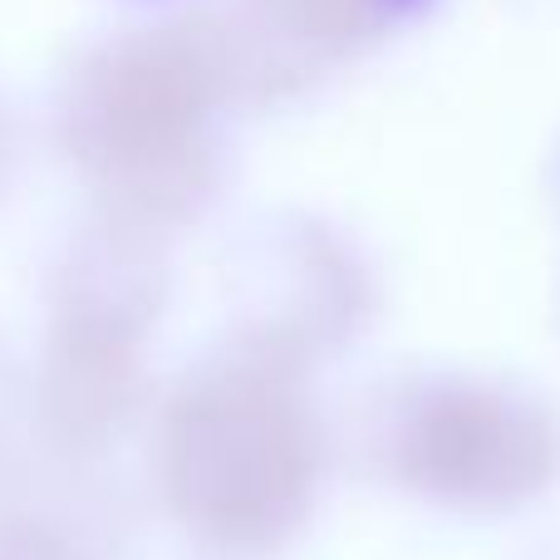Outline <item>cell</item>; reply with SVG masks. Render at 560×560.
<instances>
[{
  "instance_id": "8",
  "label": "cell",
  "mask_w": 560,
  "mask_h": 560,
  "mask_svg": "<svg viewBox=\"0 0 560 560\" xmlns=\"http://www.w3.org/2000/svg\"><path fill=\"white\" fill-rule=\"evenodd\" d=\"M15 413V374H10V359L0 349V438H5V423Z\"/></svg>"
},
{
  "instance_id": "1",
  "label": "cell",
  "mask_w": 560,
  "mask_h": 560,
  "mask_svg": "<svg viewBox=\"0 0 560 560\" xmlns=\"http://www.w3.org/2000/svg\"><path fill=\"white\" fill-rule=\"evenodd\" d=\"M335 428L315 374L222 339L197 359L153 423V482L177 532L222 560L285 551L315 522Z\"/></svg>"
},
{
  "instance_id": "6",
  "label": "cell",
  "mask_w": 560,
  "mask_h": 560,
  "mask_svg": "<svg viewBox=\"0 0 560 560\" xmlns=\"http://www.w3.org/2000/svg\"><path fill=\"white\" fill-rule=\"evenodd\" d=\"M148 374L143 349L114 339H84L49 329L45 364L35 378V418L65 453H98L118 443L143 413Z\"/></svg>"
},
{
  "instance_id": "3",
  "label": "cell",
  "mask_w": 560,
  "mask_h": 560,
  "mask_svg": "<svg viewBox=\"0 0 560 560\" xmlns=\"http://www.w3.org/2000/svg\"><path fill=\"white\" fill-rule=\"evenodd\" d=\"M354 463L457 522H512L560 487V408L502 369L404 364L354 408Z\"/></svg>"
},
{
  "instance_id": "9",
  "label": "cell",
  "mask_w": 560,
  "mask_h": 560,
  "mask_svg": "<svg viewBox=\"0 0 560 560\" xmlns=\"http://www.w3.org/2000/svg\"><path fill=\"white\" fill-rule=\"evenodd\" d=\"M551 192H556V207H560V153H556V167H551Z\"/></svg>"
},
{
  "instance_id": "5",
  "label": "cell",
  "mask_w": 560,
  "mask_h": 560,
  "mask_svg": "<svg viewBox=\"0 0 560 560\" xmlns=\"http://www.w3.org/2000/svg\"><path fill=\"white\" fill-rule=\"evenodd\" d=\"M428 0H232L207 15L232 104H276L394 35Z\"/></svg>"
},
{
  "instance_id": "7",
  "label": "cell",
  "mask_w": 560,
  "mask_h": 560,
  "mask_svg": "<svg viewBox=\"0 0 560 560\" xmlns=\"http://www.w3.org/2000/svg\"><path fill=\"white\" fill-rule=\"evenodd\" d=\"M0 560H84L79 541L25 512H0Z\"/></svg>"
},
{
  "instance_id": "4",
  "label": "cell",
  "mask_w": 560,
  "mask_h": 560,
  "mask_svg": "<svg viewBox=\"0 0 560 560\" xmlns=\"http://www.w3.org/2000/svg\"><path fill=\"white\" fill-rule=\"evenodd\" d=\"M384 290L369 256L319 217H271L232 256V325L222 339L252 345L319 374L374 335Z\"/></svg>"
},
{
  "instance_id": "10",
  "label": "cell",
  "mask_w": 560,
  "mask_h": 560,
  "mask_svg": "<svg viewBox=\"0 0 560 560\" xmlns=\"http://www.w3.org/2000/svg\"><path fill=\"white\" fill-rule=\"evenodd\" d=\"M536 560H560V546H551V551H541Z\"/></svg>"
},
{
  "instance_id": "2",
  "label": "cell",
  "mask_w": 560,
  "mask_h": 560,
  "mask_svg": "<svg viewBox=\"0 0 560 560\" xmlns=\"http://www.w3.org/2000/svg\"><path fill=\"white\" fill-rule=\"evenodd\" d=\"M232 104L202 20L104 45L74 69L59 138L98 212L167 236L222 187L217 108Z\"/></svg>"
}]
</instances>
